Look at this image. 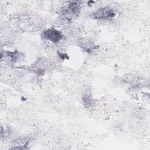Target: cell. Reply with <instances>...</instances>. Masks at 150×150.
Returning <instances> with one entry per match:
<instances>
[{
    "label": "cell",
    "mask_w": 150,
    "mask_h": 150,
    "mask_svg": "<svg viewBox=\"0 0 150 150\" xmlns=\"http://www.w3.org/2000/svg\"><path fill=\"white\" fill-rule=\"evenodd\" d=\"M43 36L53 43L58 42L63 37L62 33L54 29H48L43 32Z\"/></svg>",
    "instance_id": "cell-3"
},
{
    "label": "cell",
    "mask_w": 150,
    "mask_h": 150,
    "mask_svg": "<svg viewBox=\"0 0 150 150\" xmlns=\"http://www.w3.org/2000/svg\"><path fill=\"white\" fill-rule=\"evenodd\" d=\"M115 15L114 12L112 8L105 7L100 8L91 14V18L94 19H104L111 18Z\"/></svg>",
    "instance_id": "cell-2"
},
{
    "label": "cell",
    "mask_w": 150,
    "mask_h": 150,
    "mask_svg": "<svg viewBox=\"0 0 150 150\" xmlns=\"http://www.w3.org/2000/svg\"><path fill=\"white\" fill-rule=\"evenodd\" d=\"M80 12V2L79 1H73L63 11V14L65 18L68 19H75Z\"/></svg>",
    "instance_id": "cell-1"
}]
</instances>
